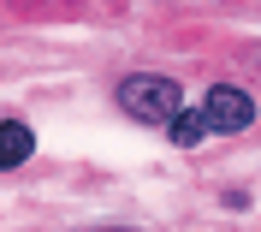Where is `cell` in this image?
<instances>
[{
    "mask_svg": "<svg viewBox=\"0 0 261 232\" xmlns=\"http://www.w3.org/2000/svg\"><path fill=\"white\" fill-rule=\"evenodd\" d=\"M166 131H172V143H178V149H196V143H208V131H214V125H208V113L196 107V113H178Z\"/></svg>",
    "mask_w": 261,
    "mask_h": 232,
    "instance_id": "4",
    "label": "cell"
},
{
    "mask_svg": "<svg viewBox=\"0 0 261 232\" xmlns=\"http://www.w3.org/2000/svg\"><path fill=\"white\" fill-rule=\"evenodd\" d=\"M119 107L130 119H143V125H172L184 113V89L172 78H161V72H130L119 83Z\"/></svg>",
    "mask_w": 261,
    "mask_h": 232,
    "instance_id": "1",
    "label": "cell"
},
{
    "mask_svg": "<svg viewBox=\"0 0 261 232\" xmlns=\"http://www.w3.org/2000/svg\"><path fill=\"white\" fill-rule=\"evenodd\" d=\"M36 155V131L24 119H0V167H24Z\"/></svg>",
    "mask_w": 261,
    "mask_h": 232,
    "instance_id": "3",
    "label": "cell"
},
{
    "mask_svg": "<svg viewBox=\"0 0 261 232\" xmlns=\"http://www.w3.org/2000/svg\"><path fill=\"white\" fill-rule=\"evenodd\" d=\"M202 113H208L214 131H244V125H255V101H249L238 83H214L208 101H202Z\"/></svg>",
    "mask_w": 261,
    "mask_h": 232,
    "instance_id": "2",
    "label": "cell"
}]
</instances>
